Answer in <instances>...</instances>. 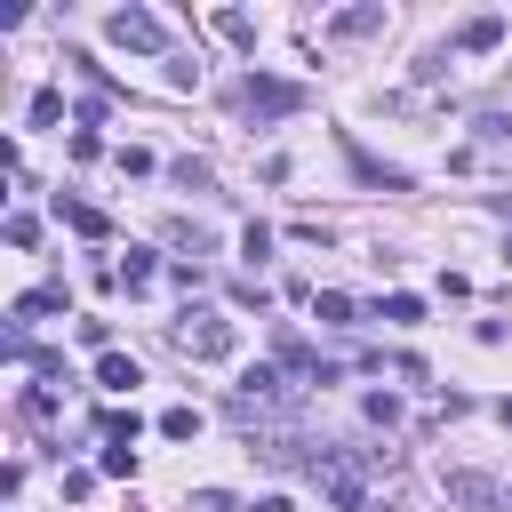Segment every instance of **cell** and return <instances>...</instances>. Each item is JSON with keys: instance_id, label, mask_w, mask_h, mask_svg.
<instances>
[{"instance_id": "8fae6325", "label": "cell", "mask_w": 512, "mask_h": 512, "mask_svg": "<svg viewBox=\"0 0 512 512\" xmlns=\"http://www.w3.org/2000/svg\"><path fill=\"white\" fill-rule=\"evenodd\" d=\"M312 320H320V328H352V296H344V288L312 296Z\"/></svg>"}, {"instance_id": "e0dca14e", "label": "cell", "mask_w": 512, "mask_h": 512, "mask_svg": "<svg viewBox=\"0 0 512 512\" xmlns=\"http://www.w3.org/2000/svg\"><path fill=\"white\" fill-rule=\"evenodd\" d=\"M160 432H168V440H200V408H168Z\"/></svg>"}, {"instance_id": "9c48e42d", "label": "cell", "mask_w": 512, "mask_h": 512, "mask_svg": "<svg viewBox=\"0 0 512 512\" xmlns=\"http://www.w3.org/2000/svg\"><path fill=\"white\" fill-rule=\"evenodd\" d=\"M328 32H336V40H368V32H384V8H344Z\"/></svg>"}, {"instance_id": "2e32d148", "label": "cell", "mask_w": 512, "mask_h": 512, "mask_svg": "<svg viewBox=\"0 0 512 512\" xmlns=\"http://www.w3.org/2000/svg\"><path fill=\"white\" fill-rule=\"evenodd\" d=\"M216 32H224V40H240V48H256V24H248L240 8H216Z\"/></svg>"}, {"instance_id": "44dd1931", "label": "cell", "mask_w": 512, "mask_h": 512, "mask_svg": "<svg viewBox=\"0 0 512 512\" xmlns=\"http://www.w3.org/2000/svg\"><path fill=\"white\" fill-rule=\"evenodd\" d=\"M368 424H400V400L392 392H368Z\"/></svg>"}, {"instance_id": "6da1fadb", "label": "cell", "mask_w": 512, "mask_h": 512, "mask_svg": "<svg viewBox=\"0 0 512 512\" xmlns=\"http://www.w3.org/2000/svg\"><path fill=\"white\" fill-rule=\"evenodd\" d=\"M368 464H376V448H320V456H312V488H320L336 512H360V504H368Z\"/></svg>"}, {"instance_id": "ffe728a7", "label": "cell", "mask_w": 512, "mask_h": 512, "mask_svg": "<svg viewBox=\"0 0 512 512\" xmlns=\"http://www.w3.org/2000/svg\"><path fill=\"white\" fill-rule=\"evenodd\" d=\"M168 88H200V64L192 56H168Z\"/></svg>"}, {"instance_id": "5b68a950", "label": "cell", "mask_w": 512, "mask_h": 512, "mask_svg": "<svg viewBox=\"0 0 512 512\" xmlns=\"http://www.w3.org/2000/svg\"><path fill=\"white\" fill-rule=\"evenodd\" d=\"M440 488H448V504H472V512H488V504H504V488H496L488 472H448Z\"/></svg>"}, {"instance_id": "9a60e30c", "label": "cell", "mask_w": 512, "mask_h": 512, "mask_svg": "<svg viewBox=\"0 0 512 512\" xmlns=\"http://www.w3.org/2000/svg\"><path fill=\"white\" fill-rule=\"evenodd\" d=\"M136 432H144L136 408H112V416H104V440H112V448H136Z\"/></svg>"}, {"instance_id": "7c38bea8", "label": "cell", "mask_w": 512, "mask_h": 512, "mask_svg": "<svg viewBox=\"0 0 512 512\" xmlns=\"http://www.w3.org/2000/svg\"><path fill=\"white\" fill-rule=\"evenodd\" d=\"M152 272H160V264H152V248H128V264H120V288L136 296V288H152Z\"/></svg>"}, {"instance_id": "30bf717a", "label": "cell", "mask_w": 512, "mask_h": 512, "mask_svg": "<svg viewBox=\"0 0 512 512\" xmlns=\"http://www.w3.org/2000/svg\"><path fill=\"white\" fill-rule=\"evenodd\" d=\"M496 40H504V16H472V24L456 32V48H472V56H480V48H496Z\"/></svg>"}, {"instance_id": "52a82bcc", "label": "cell", "mask_w": 512, "mask_h": 512, "mask_svg": "<svg viewBox=\"0 0 512 512\" xmlns=\"http://www.w3.org/2000/svg\"><path fill=\"white\" fill-rule=\"evenodd\" d=\"M56 216H64L80 240H104V232H112V216H104V208H88V200H56Z\"/></svg>"}, {"instance_id": "4fadbf2b", "label": "cell", "mask_w": 512, "mask_h": 512, "mask_svg": "<svg viewBox=\"0 0 512 512\" xmlns=\"http://www.w3.org/2000/svg\"><path fill=\"white\" fill-rule=\"evenodd\" d=\"M24 120H32V128H56V120H64V96H56V88H40V96L24 104Z\"/></svg>"}, {"instance_id": "d6986e66", "label": "cell", "mask_w": 512, "mask_h": 512, "mask_svg": "<svg viewBox=\"0 0 512 512\" xmlns=\"http://www.w3.org/2000/svg\"><path fill=\"white\" fill-rule=\"evenodd\" d=\"M240 256H248V264H264V256H272V232H264V224H248V232H240Z\"/></svg>"}, {"instance_id": "7402d4cb", "label": "cell", "mask_w": 512, "mask_h": 512, "mask_svg": "<svg viewBox=\"0 0 512 512\" xmlns=\"http://www.w3.org/2000/svg\"><path fill=\"white\" fill-rule=\"evenodd\" d=\"M184 512H232V496H224V488H200V496H192Z\"/></svg>"}, {"instance_id": "ac0fdd59", "label": "cell", "mask_w": 512, "mask_h": 512, "mask_svg": "<svg viewBox=\"0 0 512 512\" xmlns=\"http://www.w3.org/2000/svg\"><path fill=\"white\" fill-rule=\"evenodd\" d=\"M96 472H112V480H128V472H136V448H112V440H104V456H96Z\"/></svg>"}, {"instance_id": "603a6c76", "label": "cell", "mask_w": 512, "mask_h": 512, "mask_svg": "<svg viewBox=\"0 0 512 512\" xmlns=\"http://www.w3.org/2000/svg\"><path fill=\"white\" fill-rule=\"evenodd\" d=\"M256 512H296V504L288 496H256Z\"/></svg>"}, {"instance_id": "277c9868", "label": "cell", "mask_w": 512, "mask_h": 512, "mask_svg": "<svg viewBox=\"0 0 512 512\" xmlns=\"http://www.w3.org/2000/svg\"><path fill=\"white\" fill-rule=\"evenodd\" d=\"M104 40H112V48H136V56H160V48H168V16H152V8H112V16H104Z\"/></svg>"}, {"instance_id": "ba28073f", "label": "cell", "mask_w": 512, "mask_h": 512, "mask_svg": "<svg viewBox=\"0 0 512 512\" xmlns=\"http://www.w3.org/2000/svg\"><path fill=\"white\" fill-rule=\"evenodd\" d=\"M96 384H104V392H136V384H144V368H136L128 352H104V360H96Z\"/></svg>"}, {"instance_id": "cb8c5ba5", "label": "cell", "mask_w": 512, "mask_h": 512, "mask_svg": "<svg viewBox=\"0 0 512 512\" xmlns=\"http://www.w3.org/2000/svg\"><path fill=\"white\" fill-rule=\"evenodd\" d=\"M504 424H512V400H504Z\"/></svg>"}, {"instance_id": "5bb4252c", "label": "cell", "mask_w": 512, "mask_h": 512, "mask_svg": "<svg viewBox=\"0 0 512 512\" xmlns=\"http://www.w3.org/2000/svg\"><path fill=\"white\" fill-rule=\"evenodd\" d=\"M376 320H392V328H416V320H424V304H416V296H384V304H376Z\"/></svg>"}, {"instance_id": "3957f363", "label": "cell", "mask_w": 512, "mask_h": 512, "mask_svg": "<svg viewBox=\"0 0 512 512\" xmlns=\"http://www.w3.org/2000/svg\"><path fill=\"white\" fill-rule=\"evenodd\" d=\"M232 104H240L248 120H288V112L304 104V88H296V80H272V72H248V80L232 88Z\"/></svg>"}, {"instance_id": "7a4b0ae2", "label": "cell", "mask_w": 512, "mask_h": 512, "mask_svg": "<svg viewBox=\"0 0 512 512\" xmlns=\"http://www.w3.org/2000/svg\"><path fill=\"white\" fill-rule=\"evenodd\" d=\"M168 344H176L184 360H232V344H240V328H232L224 312H208V304H200V312L184 304V312L168 320Z\"/></svg>"}, {"instance_id": "8992f818", "label": "cell", "mask_w": 512, "mask_h": 512, "mask_svg": "<svg viewBox=\"0 0 512 512\" xmlns=\"http://www.w3.org/2000/svg\"><path fill=\"white\" fill-rule=\"evenodd\" d=\"M48 312H64V288H32V296H16V304H8V328H32V320H48Z\"/></svg>"}, {"instance_id": "d4e9b609", "label": "cell", "mask_w": 512, "mask_h": 512, "mask_svg": "<svg viewBox=\"0 0 512 512\" xmlns=\"http://www.w3.org/2000/svg\"><path fill=\"white\" fill-rule=\"evenodd\" d=\"M504 96H512V80H504Z\"/></svg>"}]
</instances>
